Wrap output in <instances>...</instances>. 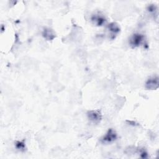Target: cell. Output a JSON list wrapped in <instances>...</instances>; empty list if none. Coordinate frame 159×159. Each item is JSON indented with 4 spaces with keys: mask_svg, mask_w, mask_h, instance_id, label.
<instances>
[{
    "mask_svg": "<svg viewBox=\"0 0 159 159\" xmlns=\"http://www.w3.org/2000/svg\"><path fill=\"white\" fill-rule=\"evenodd\" d=\"M144 42V36L139 33L134 34L129 39V45L132 48H136L141 45Z\"/></svg>",
    "mask_w": 159,
    "mask_h": 159,
    "instance_id": "obj_1",
    "label": "cell"
},
{
    "mask_svg": "<svg viewBox=\"0 0 159 159\" xmlns=\"http://www.w3.org/2000/svg\"><path fill=\"white\" fill-rule=\"evenodd\" d=\"M117 139V135L114 130L109 129L105 135L102 137L101 142L102 143H111Z\"/></svg>",
    "mask_w": 159,
    "mask_h": 159,
    "instance_id": "obj_2",
    "label": "cell"
},
{
    "mask_svg": "<svg viewBox=\"0 0 159 159\" xmlns=\"http://www.w3.org/2000/svg\"><path fill=\"white\" fill-rule=\"evenodd\" d=\"M87 116L89 120H91L93 123L98 124L100 122L102 119V115L99 111L92 110L89 111L87 112Z\"/></svg>",
    "mask_w": 159,
    "mask_h": 159,
    "instance_id": "obj_3",
    "label": "cell"
},
{
    "mask_svg": "<svg viewBox=\"0 0 159 159\" xmlns=\"http://www.w3.org/2000/svg\"><path fill=\"white\" fill-rule=\"evenodd\" d=\"M159 86V81L158 76H153L149 78L145 83V88L150 90H155Z\"/></svg>",
    "mask_w": 159,
    "mask_h": 159,
    "instance_id": "obj_4",
    "label": "cell"
},
{
    "mask_svg": "<svg viewBox=\"0 0 159 159\" xmlns=\"http://www.w3.org/2000/svg\"><path fill=\"white\" fill-rule=\"evenodd\" d=\"M107 29L109 32L110 39L112 40L116 38V35L119 33L120 30L119 25L116 22H111L108 24L107 26Z\"/></svg>",
    "mask_w": 159,
    "mask_h": 159,
    "instance_id": "obj_5",
    "label": "cell"
},
{
    "mask_svg": "<svg viewBox=\"0 0 159 159\" xmlns=\"http://www.w3.org/2000/svg\"><path fill=\"white\" fill-rule=\"evenodd\" d=\"M91 20L97 26L102 25L104 24H105L106 21V19L104 17V16L102 14H100L99 13L93 14L91 17Z\"/></svg>",
    "mask_w": 159,
    "mask_h": 159,
    "instance_id": "obj_6",
    "label": "cell"
},
{
    "mask_svg": "<svg viewBox=\"0 0 159 159\" xmlns=\"http://www.w3.org/2000/svg\"><path fill=\"white\" fill-rule=\"evenodd\" d=\"M42 35L43 37L47 40H52L55 37V32L50 28H44Z\"/></svg>",
    "mask_w": 159,
    "mask_h": 159,
    "instance_id": "obj_7",
    "label": "cell"
},
{
    "mask_svg": "<svg viewBox=\"0 0 159 159\" xmlns=\"http://www.w3.org/2000/svg\"><path fill=\"white\" fill-rule=\"evenodd\" d=\"M15 146L17 150H19L21 152H24L25 150V144L24 140L16 142Z\"/></svg>",
    "mask_w": 159,
    "mask_h": 159,
    "instance_id": "obj_8",
    "label": "cell"
},
{
    "mask_svg": "<svg viewBox=\"0 0 159 159\" xmlns=\"http://www.w3.org/2000/svg\"><path fill=\"white\" fill-rule=\"evenodd\" d=\"M147 10L149 12L155 15L157 13V6H155L154 4H150L148 6Z\"/></svg>",
    "mask_w": 159,
    "mask_h": 159,
    "instance_id": "obj_9",
    "label": "cell"
}]
</instances>
